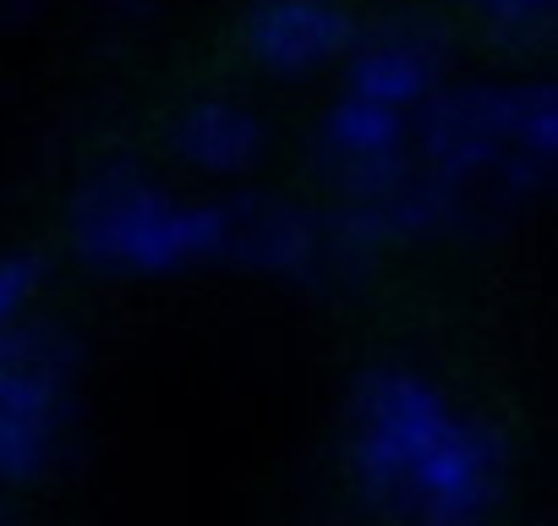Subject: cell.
Segmentation results:
<instances>
[{
    "label": "cell",
    "mask_w": 558,
    "mask_h": 526,
    "mask_svg": "<svg viewBox=\"0 0 558 526\" xmlns=\"http://www.w3.org/2000/svg\"><path fill=\"white\" fill-rule=\"evenodd\" d=\"M411 154L454 192L465 241L498 236L553 181L558 94L547 77L444 83L411 116Z\"/></svg>",
    "instance_id": "obj_2"
},
{
    "label": "cell",
    "mask_w": 558,
    "mask_h": 526,
    "mask_svg": "<svg viewBox=\"0 0 558 526\" xmlns=\"http://www.w3.org/2000/svg\"><path fill=\"white\" fill-rule=\"evenodd\" d=\"M225 203V258L230 270L302 286L318 297H351L378 275L389 252L373 219L351 203H296L286 192H235Z\"/></svg>",
    "instance_id": "obj_4"
},
{
    "label": "cell",
    "mask_w": 558,
    "mask_h": 526,
    "mask_svg": "<svg viewBox=\"0 0 558 526\" xmlns=\"http://www.w3.org/2000/svg\"><path fill=\"white\" fill-rule=\"evenodd\" d=\"M77 373L83 340L34 313L0 330V488L45 482L77 422Z\"/></svg>",
    "instance_id": "obj_5"
},
{
    "label": "cell",
    "mask_w": 558,
    "mask_h": 526,
    "mask_svg": "<svg viewBox=\"0 0 558 526\" xmlns=\"http://www.w3.org/2000/svg\"><path fill=\"white\" fill-rule=\"evenodd\" d=\"M422 526H487V515H454V521H422Z\"/></svg>",
    "instance_id": "obj_13"
},
{
    "label": "cell",
    "mask_w": 558,
    "mask_h": 526,
    "mask_svg": "<svg viewBox=\"0 0 558 526\" xmlns=\"http://www.w3.org/2000/svg\"><path fill=\"white\" fill-rule=\"evenodd\" d=\"M45 12V0H0V34H12Z\"/></svg>",
    "instance_id": "obj_12"
},
{
    "label": "cell",
    "mask_w": 558,
    "mask_h": 526,
    "mask_svg": "<svg viewBox=\"0 0 558 526\" xmlns=\"http://www.w3.org/2000/svg\"><path fill=\"white\" fill-rule=\"evenodd\" d=\"M449 28L427 12H389L367 28H356V45L345 50V88L356 99L389 105L400 116H416L444 83H449Z\"/></svg>",
    "instance_id": "obj_7"
},
{
    "label": "cell",
    "mask_w": 558,
    "mask_h": 526,
    "mask_svg": "<svg viewBox=\"0 0 558 526\" xmlns=\"http://www.w3.org/2000/svg\"><path fill=\"white\" fill-rule=\"evenodd\" d=\"M454 7L509 56H542L558 28V0H454Z\"/></svg>",
    "instance_id": "obj_10"
},
{
    "label": "cell",
    "mask_w": 558,
    "mask_h": 526,
    "mask_svg": "<svg viewBox=\"0 0 558 526\" xmlns=\"http://www.w3.org/2000/svg\"><path fill=\"white\" fill-rule=\"evenodd\" d=\"M0 526H17V510H12V499H7V488H0Z\"/></svg>",
    "instance_id": "obj_14"
},
{
    "label": "cell",
    "mask_w": 558,
    "mask_h": 526,
    "mask_svg": "<svg viewBox=\"0 0 558 526\" xmlns=\"http://www.w3.org/2000/svg\"><path fill=\"white\" fill-rule=\"evenodd\" d=\"M165 143H170V154L186 170L235 181V176H246V170L263 165V154H268V121L246 99H235V94H197V99H186L170 116Z\"/></svg>",
    "instance_id": "obj_9"
},
{
    "label": "cell",
    "mask_w": 558,
    "mask_h": 526,
    "mask_svg": "<svg viewBox=\"0 0 558 526\" xmlns=\"http://www.w3.org/2000/svg\"><path fill=\"white\" fill-rule=\"evenodd\" d=\"M345 466L378 515L422 526L487 515L509 482V439L427 373L378 362L345 395Z\"/></svg>",
    "instance_id": "obj_1"
},
{
    "label": "cell",
    "mask_w": 558,
    "mask_h": 526,
    "mask_svg": "<svg viewBox=\"0 0 558 526\" xmlns=\"http://www.w3.org/2000/svg\"><path fill=\"white\" fill-rule=\"evenodd\" d=\"M356 28L345 0H252L241 12V50L279 83H307L345 61Z\"/></svg>",
    "instance_id": "obj_8"
},
{
    "label": "cell",
    "mask_w": 558,
    "mask_h": 526,
    "mask_svg": "<svg viewBox=\"0 0 558 526\" xmlns=\"http://www.w3.org/2000/svg\"><path fill=\"white\" fill-rule=\"evenodd\" d=\"M50 291V258L34 247H7L0 252V330H12L39 313Z\"/></svg>",
    "instance_id": "obj_11"
},
{
    "label": "cell",
    "mask_w": 558,
    "mask_h": 526,
    "mask_svg": "<svg viewBox=\"0 0 558 526\" xmlns=\"http://www.w3.org/2000/svg\"><path fill=\"white\" fill-rule=\"evenodd\" d=\"M72 252L94 275L116 280H175L225 258V203L186 198L148 165L105 159L66 203Z\"/></svg>",
    "instance_id": "obj_3"
},
{
    "label": "cell",
    "mask_w": 558,
    "mask_h": 526,
    "mask_svg": "<svg viewBox=\"0 0 558 526\" xmlns=\"http://www.w3.org/2000/svg\"><path fill=\"white\" fill-rule=\"evenodd\" d=\"M313 165H318L324 187L335 192V203L367 208L416 170L411 116L356 99V94H340L313 132Z\"/></svg>",
    "instance_id": "obj_6"
}]
</instances>
